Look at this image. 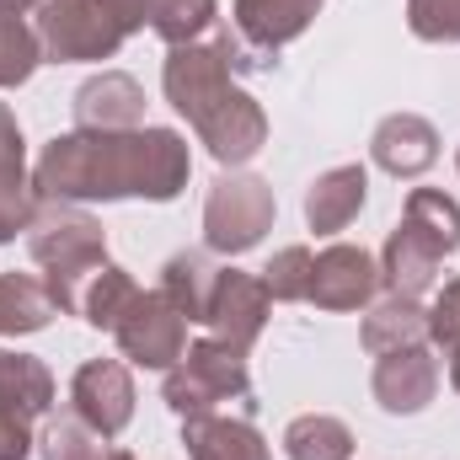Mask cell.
I'll list each match as a JSON object with an SVG mask.
<instances>
[{"label": "cell", "instance_id": "cell-1", "mask_svg": "<svg viewBox=\"0 0 460 460\" xmlns=\"http://www.w3.org/2000/svg\"><path fill=\"white\" fill-rule=\"evenodd\" d=\"M188 177H193L188 139L161 123L54 134L32 166L38 193L59 204H118V199L172 204L188 188Z\"/></svg>", "mask_w": 460, "mask_h": 460}, {"label": "cell", "instance_id": "cell-2", "mask_svg": "<svg viewBox=\"0 0 460 460\" xmlns=\"http://www.w3.org/2000/svg\"><path fill=\"white\" fill-rule=\"evenodd\" d=\"M161 92H166V102L177 113L188 118V128L199 134V145L220 166H230V172L246 166L268 145V113H262V102L235 81V38L230 32L166 49Z\"/></svg>", "mask_w": 460, "mask_h": 460}, {"label": "cell", "instance_id": "cell-3", "mask_svg": "<svg viewBox=\"0 0 460 460\" xmlns=\"http://www.w3.org/2000/svg\"><path fill=\"white\" fill-rule=\"evenodd\" d=\"M27 252L43 268V284H49L54 305L65 316H75L86 279L108 262V230H102L97 215H86L81 204L43 199L38 215H32V226H27Z\"/></svg>", "mask_w": 460, "mask_h": 460}, {"label": "cell", "instance_id": "cell-4", "mask_svg": "<svg viewBox=\"0 0 460 460\" xmlns=\"http://www.w3.org/2000/svg\"><path fill=\"white\" fill-rule=\"evenodd\" d=\"M161 402L177 418H199V412H220V402H241L252 407V369L241 348L220 343V338H199L188 353L166 369Z\"/></svg>", "mask_w": 460, "mask_h": 460}, {"label": "cell", "instance_id": "cell-5", "mask_svg": "<svg viewBox=\"0 0 460 460\" xmlns=\"http://www.w3.org/2000/svg\"><path fill=\"white\" fill-rule=\"evenodd\" d=\"M38 43L49 65H97L123 49V22L108 0H43L38 5Z\"/></svg>", "mask_w": 460, "mask_h": 460}, {"label": "cell", "instance_id": "cell-6", "mask_svg": "<svg viewBox=\"0 0 460 460\" xmlns=\"http://www.w3.org/2000/svg\"><path fill=\"white\" fill-rule=\"evenodd\" d=\"M273 220H279L273 182H262L257 172H226L204 199V246L241 257L273 230Z\"/></svg>", "mask_w": 460, "mask_h": 460}, {"label": "cell", "instance_id": "cell-7", "mask_svg": "<svg viewBox=\"0 0 460 460\" xmlns=\"http://www.w3.org/2000/svg\"><path fill=\"white\" fill-rule=\"evenodd\" d=\"M113 338H118V353H123L128 364L166 375V369L188 353V316H182L161 289H139L134 305L118 316Z\"/></svg>", "mask_w": 460, "mask_h": 460}, {"label": "cell", "instance_id": "cell-8", "mask_svg": "<svg viewBox=\"0 0 460 460\" xmlns=\"http://www.w3.org/2000/svg\"><path fill=\"white\" fill-rule=\"evenodd\" d=\"M268 316H273V295H268L262 273L220 268V279H215V300H209V322H204L209 338H220V343L252 353L257 338H262V327H268Z\"/></svg>", "mask_w": 460, "mask_h": 460}, {"label": "cell", "instance_id": "cell-9", "mask_svg": "<svg viewBox=\"0 0 460 460\" xmlns=\"http://www.w3.org/2000/svg\"><path fill=\"white\" fill-rule=\"evenodd\" d=\"M70 412L102 439H118L134 423V375L123 358H86L70 380Z\"/></svg>", "mask_w": 460, "mask_h": 460}, {"label": "cell", "instance_id": "cell-10", "mask_svg": "<svg viewBox=\"0 0 460 460\" xmlns=\"http://www.w3.org/2000/svg\"><path fill=\"white\" fill-rule=\"evenodd\" d=\"M369 391H375V402L391 418H418L439 396V358H434V348L418 343V348L380 353L375 375H369Z\"/></svg>", "mask_w": 460, "mask_h": 460}, {"label": "cell", "instance_id": "cell-11", "mask_svg": "<svg viewBox=\"0 0 460 460\" xmlns=\"http://www.w3.org/2000/svg\"><path fill=\"white\" fill-rule=\"evenodd\" d=\"M375 295H380V262L364 246L332 241L327 252H316V273H311L316 311H364Z\"/></svg>", "mask_w": 460, "mask_h": 460}, {"label": "cell", "instance_id": "cell-12", "mask_svg": "<svg viewBox=\"0 0 460 460\" xmlns=\"http://www.w3.org/2000/svg\"><path fill=\"white\" fill-rule=\"evenodd\" d=\"M369 155H375V166L391 172L396 182H412V177H423V172L439 161V128L423 113H391V118L375 123Z\"/></svg>", "mask_w": 460, "mask_h": 460}, {"label": "cell", "instance_id": "cell-13", "mask_svg": "<svg viewBox=\"0 0 460 460\" xmlns=\"http://www.w3.org/2000/svg\"><path fill=\"white\" fill-rule=\"evenodd\" d=\"M123 32H155L166 49L177 43H199L215 22H220V0H108Z\"/></svg>", "mask_w": 460, "mask_h": 460}, {"label": "cell", "instance_id": "cell-14", "mask_svg": "<svg viewBox=\"0 0 460 460\" xmlns=\"http://www.w3.org/2000/svg\"><path fill=\"white\" fill-rule=\"evenodd\" d=\"M75 128H139L145 123V86L123 70H102L75 86L70 97Z\"/></svg>", "mask_w": 460, "mask_h": 460}, {"label": "cell", "instance_id": "cell-15", "mask_svg": "<svg viewBox=\"0 0 460 460\" xmlns=\"http://www.w3.org/2000/svg\"><path fill=\"white\" fill-rule=\"evenodd\" d=\"M364 199H369V172H364L358 161L327 166V172L305 188V226L316 230V235H338V230H348L358 220Z\"/></svg>", "mask_w": 460, "mask_h": 460}, {"label": "cell", "instance_id": "cell-16", "mask_svg": "<svg viewBox=\"0 0 460 460\" xmlns=\"http://www.w3.org/2000/svg\"><path fill=\"white\" fill-rule=\"evenodd\" d=\"M439 262H445V252L402 220V226L385 235V252H380V289L385 295H418L423 300L434 289V279H439Z\"/></svg>", "mask_w": 460, "mask_h": 460}, {"label": "cell", "instance_id": "cell-17", "mask_svg": "<svg viewBox=\"0 0 460 460\" xmlns=\"http://www.w3.org/2000/svg\"><path fill=\"white\" fill-rule=\"evenodd\" d=\"M182 450L188 460H273L262 429L252 418H226V412L182 418Z\"/></svg>", "mask_w": 460, "mask_h": 460}, {"label": "cell", "instance_id": "cell-18", "mask_svg": "<svg viewBox=\"0 0 460 460\" xmlns=\"http://www.w3.org/2000/svg\"><path fill=\"white\" fill-rule=\"evenodd\" d=\"M322 0H235V32L257 49V54H279L284 43H295L311 22H316Z\"/></svg>", "mask_w": 460, "mask_h": 460}, {"label": "cell", "instance_id": "cell-19", "mask_svg": "<svg viewBox=\"0 0 460 460\" xmlns=\"http://www.w3.org/2000/svg\"><path fill=\"white\" fill-rule=\"evenodd\" d=\"M364 348L380 358V353H396V348H418L429 343V305L418 295H380L364 305V327H358Z\"/></svg>", "mask_w": 460, "mask_h": 460}, {"label": "cell", "instance_id": "cell-20", "mask_svg": "<svg viewBox=\"0 0 460 460\" xmlns=\"http://www.w3.org/2000/svg\"><path fill=\"white\" fill-rule=\"evenodd\" d=\"M0 407L5 412H22V418H49L54 412V375L43 358L32 353H16V348H0Z\"/></svg>", "mask_w": 460, "mask_h": 460}, {"label": "cell", "instance_id": "cell-21", "mask_svg": "<svg viewBox=\"0 0 460 460\" xmlns=\"http://www.w3.org/2000/svg\"><path fill=\"white\" fill-rule=\"evenodd\" d=\"M215 279H220V268L209 262V252H172L166 257V268H161V295L188 316V322H209V300H215Z\"/></svg>", "mask_w": 460, "mask_h": 460}, {"label": "cell", "instance_id": "cell-22", "mask_svg": "<svg viewBox=\"0 0 460 460\" xmlns=\"http://www.w3.org/2000/svg\"><path fill=\"white\" fill-rule=\"evenodd\" d=\"M54 316H59V305H54V295H49L43 279H32V273H0V338L43 332Z\"/></svg>", "mask_w": 460, "mask_h": 460}, {"label": "cell", "instance_id": "cell-23", "mask_svg": "<svg viewBox=\"0 0 460 460\" xmlns=\"http://www.w3.org/2000/svg\"><path fill=\"white\" fill-rule=\"evenodd\" d=\"M134 295H139V284H134V273L128 268H118V262H102L92 279H86V289H81V322L86 327H97V332H113L118 316L134 305Z\"/></svg>", "mask_w": 460, "mask_h": 460}, {"label": "cell", "instance_id": "cell-24", "mask_svg": "<svg viewBox=\"0 0 460 460\" xmlns=\"http://www.w3.org/2000/svg\"><path fill=\"white\" fill-rule=\"evenodd\" d=\"M289 460H353V429L332 412H305L284 429Z\"/></svg>", "mask_w": 460, "mask_h": 460}, {"label": "cell", "instance_id": "cell-25", "mask_svg": "<svg viewBox=\"0 0 460 460\" xmlns=\"http://www.w3.org/2000/svg\"><path fill=\"white\" fill-rule=\"evenodd\" d=\"M402 220L418 230V235H429L445 257L460 252V204L450 199V193H439V188H412Z\"/></svg>", "mask_w": 460, "mask_h": 460}, {"label": "cell", "instance_id": "cell-26", "mask_svg": "<svg viewBox=\"0 0 460 460\" xmlns=\"http://www.w3.org/2000/svg\"><path fill=\"white\" fill-rule=\"evenodd\" d=\"M38 456L43 460H108V439L92 429V423H81L75 412H49L43 418V434H38Z\"/></svg>", "mask_w": 460, "mask_h": 460}, {"label": "cell", "instance_id": "cell-27", "mask_svg": "<svg viewBox=\"0 0 460 460\" xmlns=\"http://www.w3.org/2000/svg\"><path fill=\"white\" fill-rule=\"evenodd\" d=\"M38 65H43V43H38V32H32L22 16H5V11H0V92L27 86Z\"/></svg>", "mask_w": 460, "mask_h": 460}, {"label": "cell", "instance_id": "cell-28", "mask_svg": "<svg viewBox=\"0 0 460 460\" xmlns=\"http://www.w3.org/2000/svg\"><path fill=\"white\" fill-rule=\"evenodd\" d=\"M311 273H316V252L311 246H284L262 268V284L279 305H295V300H311Z\"/></svg>", "mask_w": 460, "mask_h": 460}, {"label": "cell", "instance_id": "cell-29", "mask_svg": "<svg viewBox=\"0 0 460 460\" xmlns=\"http://www.w3.org/2000/svg\"><path fill=\"white\" fill-rule=\"evenodd\" d=\"M407 27L423 43H460V0H407Z\"/></svg>", "mask_w": 460, "mask_h": 460}, {"label": "cell", "instance_id": "cell-30", "mask_svg": "<svg viewBox=\"0 0 460 460\" xmlns=\"http://www.w3.org/2000/svg\"><path fill=\"white\" fill-rule=\"evenodd\" d=\"M429 343L439 348L445 358L460 353V279H450L439 289V300L429 305Z\"/></svg>", "mask_w": 460, "mask_h": 460}, {"label": "cell", "instance_id": "cell-31", "mask_svg": "<svg viewBox=\"0 0 460 460\" xmlns=\"http://www.w3.org/2000/svg\"><path fill=\"white\" fill-rule=\"evenodd\" d=\"M32 445H38V439H32V418L0 407V460H27Z\"/></svg>", "mask_w": 460, "mask_h": 460}, {"label": "cell", "instance_id": "cell-32", "mask_svg": "<svg viewBox=\"0 0 460 460\" xmlns=\"http://www.w3.org/2000/svg\"><path fill=\"white\" fill-rule=\"evenodd\" d=\"M16 166H27V150H22V123L16 113L0 102V172H16Z\"/></svg>", "mask_w": 460, "mask_h": 460}, {"label": "cell", "instance_id": "cell-33", "mask_svg": "<svg viewBox=\"0 0 460 460\" xmlns=\"http://www.w3.org/2000/svg\"><path fill=\"white\" fill-rule=\"evenodd\" d=\"M38 5H43V0H0L5 16H27V11H38Z\"/></svg>", "mask_w": 460, "mask_h": 460}, {"label": "cell", "instance_id": "cell-34", "mask_svg": "<svg viewBox=\"0 0 460 460\" xmlns=\"http://www.w3.org/2000/svg\"><path fill=\"white\" fill-rule=\"evenodd\" d=\"M450 385H456V391H460V353H456V358H450Z\"/></svg>", "mask_w": 460, "mask_h": 460}, {"label": "cell", "instance_id": "cell-35", "mask_svg": "<svg viewBox=\"0 0 460 460\" xmlns=\"http://www.w3.org/2000/svg\"><path fill=\"white\" fill-rule=\"evenodd\" d=\"M108 460H134V456H128V450H108Z\"/></svg>", "mask_w": 460, "mask_h": 460}, {"label": "cell", "instance_id": "cell-36", "mask_svg": "<svg viewBox=\"0 0 460 460\" xmlns=\"http://www.w3.org/2000/svg\"><path fill=\"white\" fill-rule=\"evenodd\" d=\"M456 166H460V150H456Z\"/></svg>", "mask_w": 460, "mask_h": 460}]
</instances>
